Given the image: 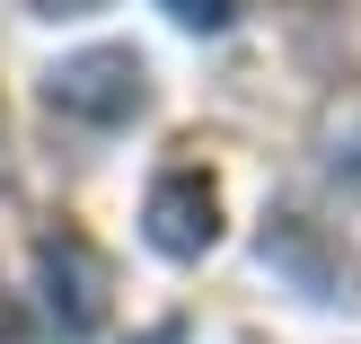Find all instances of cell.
Masks as SVG:
<instances>
[{"mask_svg": "<svg viewBox=\"0 0 361 344\" xmlns=\"http://www.w3.org/2000/svg\"><path fill=\"white\" fill-rule=\"evenodd\" d=\"M159 9H168L176 27H203V35H221L229 18H238V0H159Z\"/></svg>", "mask_w": 361, "mask_h": 344, "instance_id": "277c9868", "label": "cell"}, {"mask_svg": "<svg viewBox=\"0 0 361 344\" xmlns=\"http://www.w3.org/2000/svg\"><path fill=\"white\" fill-rule=\"evenodd\" d=\"M133 344H185V318H159L150 336H133Z\"/></svg>", "mask_w": 361, "mask_h": 344, "instance_id": "5b68a950", "label": "cell"}, {"mask_svg": "<svg viewBox=\"0 0 361 344\" xmlns=\"http://www.w3.org/2000/svg\"><path fill=\"white\" fill-rule=\"evenodd\" d=\"M35 9H44V18H88L97 0H35Z\"/></svg>", "mask_w": 361, "mask_h": 344, "instance_id": "8992f818", "label": "cell"}, {"mask_svg": "<svg viewBox=\"0 0 361 344\" xmlns=\"http://www.w3.org/2000/svg\"><path fill=\"white\" fill-rule=\"evenodd\" d=\"M141 230H150L159 256H203L212 239H221V194H212L203 168H168L150 186V203H141Z\"/></svg>", "mask_w": 361, "mask_h": 344, "instance_id": "3957f363", "label": "cell"}, {"mask_svg": "<svg viewBox=\"0 0 361 344\" xmlns=\"http://www.w3.org/2000/svg\"><path fill=\"white\" fill-rule=\"evenodd\" d=\"M35 283H44V318H53L62 336H97V327H106L115 274H106V256L80 239V230H53V239H35Z\"/></svg>", "mask_w": 361, "mask_h": 344, "instance_id": "7a4b0ae2", "label": "cell"}, {"mask_svg": "<svg viewBox=\"0 0 361 344\" xmlns=\"http://www.w3.org/2000/svg\"><path fill=\"white\" fill-rule=\"evenodd\" d=\"M44 97H53V115H80V124H133L141 106H150V88H141V53H123V45L71 53V62L44 71Z\"/></svg>", "mask_w": 361, "mask_h": 344, "instance_id": "6da1fadb", "label": "cell"}, {"mask_svg": "<svg viewBox=\"0 0 361 344\" xmlns=\"http://www.w3.org/2000/svg\"><path fill=\"white\" fill-rule=\"evenodd\" d=\"M18 327H27V318H18V300L0 292V344H18Z\"/></svg>", "mask_w": 361, "mask_h": 344, "instance_id": "52a82bcc", "label": "cell"}]
</instances>
